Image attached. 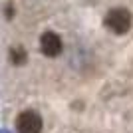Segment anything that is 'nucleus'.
<instances>
[{"label":"nucleus","mask_w":133,"mask_h":133,"mask_svg":"<svg viewBox=\"0 0 133 133\" xmlns=\"http://www.w3.org/2000/svg\"><path fill=\"white\" fill-rule=\"evenodd\" d=\"M10 60L14 62V64H16V66H20V64H24V62H26V52L22 50V48H14V50L10 52Z\"/></svg>","instance_id":"nucleus-4"},{"label":"nucleus","mask_w":133,"mask_h":133,"mask_svg":"<svg viewBox=\"0 0 133 133\" xmlns=\"http://www.w3.org/2000/svg\"><path fill=\"white\" fill-rule=\"evenodd\" d=\"M0 133H8V131H0Z\"/></svg>","instance_id":"nucleus-5"},{"label":"nucleus","mask_w":133,"mask_h":133,"mask_svg":"<svg viewBox=\"0 0 133 133\" xmlns=\"http://www.w3.org/2000/svg\"><path fill=\"white\" fill-rule=\"evenodd\" d=\"M16 131L18 133H40L42 131V117L32 109L22 111L16 119Z\"/></svg>","instance_id":"nucleus-2"},{"label":"nucleus","mask_w":133,"mask_h":133,"mask_svg":"<svg viewBox=\"0 0 133 133\" xmlns=\"http://www.w3.org/2000/svg\"><path fill=\"white\" fill-rule=\"evenodd\" d=\"M40 50H42L44 56H48V58L60 56L62 50H64L62 38L56 32H44V34H42V38H40Z\"/></svg>","instance_id":"nucleus-3"},{"label":"nucleus","mask_w":133,"mask_h":133,"mask_svg":"<svg viewBox=\"0 0 133 133\" xmlns=\"http://www.w3.org/2000/svg\"><path fill=\"white\" fill-rule=\"evenodd\" d=\"M131 12L127 10V8H111L109 12L105 14V18H103V24H105V28L109 30V32L113 34H127L129 28H131Z\"/></svg>","instance_id":"nucleus-1"}]
</instances>
